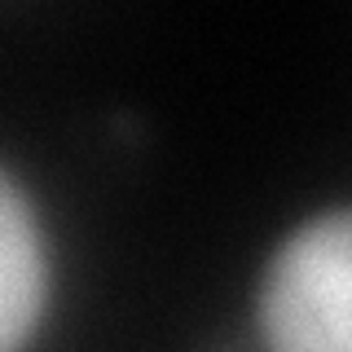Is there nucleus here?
I'll return each mask as SVG.
<instances>
[{
  "label": "nucleus",
  "mask_w": 352,
  "mask_h": 352,
  "mask_svg": "<svg viewBox=\"0 0 352 352\" xmlns=\"http://www.w3.org/2000/svg\"><path fill=\"white\" fill-rule=\"evenodd\" d=\"M251 313L264 352H352V203L308 212L273 242Z\"/></svg>",
  "instance_id": "obj_1"
},
{
  "label": "nucleus",
  "mask_w": 352,
  "mask_h": 352,
  "mask_svg": "<svg viewBox=\"0 0 352 352\" xmlns=\"http://www.w3.org/2000/svg\"><path fill=\"white\" fill-rule=\"evenodd\" d=\"M53 295V247L18 172H0V352H27Z\"/></svg>",
  "instance_id": "obj_2"
}]
</instances>
